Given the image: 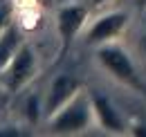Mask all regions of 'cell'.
<instances>
[{"mask_svg":"<svg viewBox=\"0 0 146 137\" xmlns=\"http://www.w3.org/2000/svg\"><path fill=\"white\" fill-rule=\"evenodd\" d=\"M99 61H101L119 81H124L126 86L135 88L137 92H146L144 83L139 81V76H137V72L133 68V63L128 61V56L124 54V50H119V47H104V50H99Z\"/></svg>","mask_w":146,"mask_h":137,"instance_id":"6da1fadb","label":"cell"},{"mask_svg":"<svg viewBox=\"0 0 146 137\" xmlns=\"http://www.w3.org/2000/svg\"><path fill=\"white\" fill-rule=\"evenodd\" d=\"M88 103L83 99H76L72 106H68L54 121H52V130L54 133H76L88 124Z\"/></svg>","mask_w":146,"mask_h":137,"instance_id":"7a4b0ae2","label":"cell"},{"mask_svg":"<svg viewBox=\"0 0 146 137\" xmlns=\"http://www.w3.org/2000/svg\"><path fill=\"white\" fill-rule=\"evenodd\" d=\"M34 72V52L29 47H20L18 54L11 59V65L7 72V83L11 90H18L20 86L27 83V79Z\"/></svg>","mask_w":146,"mask_h":137,"instance_id":"3957f363","label":"cell"},{"mask_svg":"<svg viewBox=\"0 0 146 137\" xmlns=\"http://www.w3.org/2000/svg\"><path fill=\"white\" fill-rule=\"evenodd\" d=\"M79 90V81L72 79V76H58L54 83H52V90H50V99H47V106H45V112L47 115H54L58 112V108H63V103L70 101L74 97V92Z\"/></svg>","mask_w":146,"mask_h":137,"instance_id":"277c9868","label":"cell"},{"mask_svg":"<svg viewBox=\"0 0 146 137\" xmlns=\"http://www.w3.org/2000/svg\"><path fill=\"white\" fill-rule=\"evenodd\" d=\"M83 20H86V9L83 7H63L58 11V32L63 36L65 47L72 43L74 34L81 29Z\"/></svg>","mask_w":146,"mask_h":137,"instance_id":"5b68a950","label":"cell"},{"mask_svg":"<svg viewBox=\"0 0 146 137\" xmlns=\"http://www.w3.org/2000/svg\"><path fill=\"white\" fill-rule=\"evenodd\" d=\"M126 25V16L124 14H110L104 16L99 23H94V27L88 34V43H99V41H108L112 36H117Z\"/></svg>","mask_w":146,"mask_h":137,"instance_id":"8992f818","label":"cell"},{"mask_svg":"<svg viewBox=\"0 0 146 137\" xmlns=\"http://www.w3.org/2000/svg\"><path fill=\"white\" fill-rule=\"evenodd\" d=\"M92 106H94V112L99 115V121L104 124V128H108V130H121V121L117 117V112L112 110V106L104 97L94 94L92 97Z\"/></svg>","mask_w":146,"mask_h":137,"instance_id":"52a82bcc","label":"cell"},{"mask_svg":"<svg viewBox=\"0 0 146 137\" xmlns=\"http://www.w3.org/2000/svg\"><path fill=\"white\" fill-rule=\"evenodd\" d=\"M18 32L14 29V27H9L2 38H0V68H5L7 63H9V59H14V52L18 47Z\"/></svg>","mask_w":146,"mask_h":137,"instance_id":"ba28073f","label":"cell"},{"mask_svg":"<svg viewBox=\"0 0 146 137\" xmlns=\"http://www.w3.org/2000/svg\"><path fill=\"white\" fill-rule=\"evenodd\" d=\"M27 112H29V119H36V117H38V110H36V97H32V99H29Z\"/></svg>","mask_w":146,"mask_h":137,"instance_id":"9c48e42d","label":"cell"},{"mask_svg":"<svg viewBox=\"0 0 146 137\" xmlns=\"http://www.w3.org/2000/svg\"><path fill=\"white\" fill-rule=\"evenodd\" d=\"M23 133L16 130V128H9V130H0V137H20Z\"/></svg>","mask_w":146,"mask_h":137,"instance_id":"30bf717a","label":"cell"},{"mask_svg":"<svg viewBox=\"0 0 146 137\" xmlns=\"http://www.w3.org/2000/svg\"><path fill=\"white\" fill-rule=\"evenodd\" d=\"M7 7H0V29H2V25H5V20H7Z\"/></svg>","mask_w":146,"mask_h":137,"instance_id":"8fae6325","label":"cell"},{"mask_svg":"<svg viewBox=\"0 0 146 137\" xmlns=\"http://www.w3.org/2000/svg\"><path fill=\"white\" fill-rule=\"evenodd\" d=\"M135 133H137V135H146V130L142 128V126H139V128H135Z\"/></svg>","mask_w":146,"mask_h":137,"instance_id":"7c38bea8","label":"cell"},{"mask_svg":"<svg viewBox=\"0 0 146 137\" xmlns=\"http://www.w3.org/2000/svg\"><path fill=\"white\" fill-rule=\"evenodd\" d=\"M94 2H97V5H99V2H104V0H94Z\"/></svg>","mask_w":146,"mask_h":137,"instance_id":"4fadbf2b","label":"cell"}]
</instances>
